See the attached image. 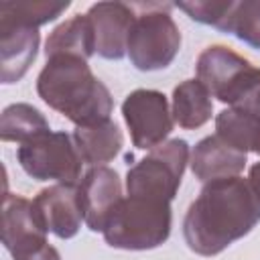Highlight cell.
<instances>
[{"label": "cell", "mask_w": 260, "mask_h": 260, "mask_svg": "<svg viewBox=\"0 0 260 260\" xmlns=\"http://www.w3.org/2000/svg\"><path fill=\"white\" fill-rule=\"evenodd\" d=\"M258 221L260 203L248 179L228 177L205 183L187 209L183 236L195 254L215 256L250 234Z\"/></svg>", "instance_id": "6da1fadb"}, {"label": "cell", "mask_w": 260, "mask_h": 260, "mask_svg": "<svg viewBox=\"0 0 260 260\" xmlns=\"http://www.w3.org/2000/svg\"><path fill=\"white\" fill-rule=\"evenodd\" d=\"M37 91L47 106L77 126H93L110 120L114 106L108 87L91 73L87 61L75 55L47 59L37 81Z\"/></svg>", "instance_id": "7a4b0ae2"}, {"label": "cell", "mask_w": 260, "mask_h": 260, "mask_svg": "<svg viewBox=\"0 0 260 260\" xmlns=\"http://www.w3.org/2000/svg\"><path fill=\"white\" fill-rule=\"evenodd\" d=\"M197 79L232 108L260 112V69L228 47H207L197 59Z\"/></svg>", "instance_id": "3957f363"}, {"label": "cell", "mask_w": 260, "mask_h": 260, "mask_svg": "<svg viewBox=\"0 0 260 260\" xmlns=\"http://www.w3.org/2000/svg\"><path fill=\"white\" fill-rule=\"evenodd\" d=\"M104 238L112 248L150 250L171 234V205L142 197L122 199L106 221Z\"/></svg>", "instance_id": "277c9868"}, {"label": "cell", "mask_w": 260, "mask_h": 260, "mask_svg": "<svg viewBox=\"0 0 260 260\" xmlns=\"http://www.w3.org/2000/svg\"><path fill=\"white\" fill-rule=\"evenodd\" d=\"M187 162L189 144L181 138H173L150 148V152L126 175L128 195L171 203L181 185Z\"/></svg>", "instance_id": "5b68a950"}, {"label": "cell", "mask_w": 260, "mask_h": 260, "mask_svg": "<svg viewBox=\"0 0 260 260\" xmlns=\"http://www.w3.org/2000/svg\"><path fill=\"white\" fill-rule=\"evenodd\" d=\"M16 156L24 173L37 181H59L67 185H77L79 181L83 160L73 136L65 132H43L20 144Z\"/></svg>", "instance_id": "8992f818"}, {"label": "cell", "mask_w": 260, "mask_h": 260, "mask_svg": "<svg viewBox=\"0 0 260 260\" xmlns=\"http://www.w3.org/2000/svg\"><path fill=\"white\" fill-rule=\"evenodd\" d=\"M181 47V32L169 12L150 10L136 16L128 39V57L140 71L165 69Z\"/></svg>", "instance_id": "52a82bcc"}, {"label": "cell", "mask_w": 260, "mask_h": 260, "mask_svg": "<svg viewBox=\"0 0 260 260\" xmlns=\"http://www.w3.org/2000/svg\"><path fill=\"white\" fill-rule=\"evenodd\" d=\"M124 120L136 148H154L173 130V112L160 91L136 89L122 104Z\"/></svg>", "instance_id": "ba28073f"}, {"label": "cell", "mask_w": 260, "mask_h": 260, "mask_svg": "<svg viewBox=\"0 0 260 260\" xmlns=\"http://www.w3.org/2000/svg\"><path fill=\"white\" fill-rule=\"evenodd\" d=\"M2 244L12 258L26 256L47 242V230L41 223L32 201L20 195H4L2 205Z\"/></svg>", "instance_id": "9c48e42d"}, {"label": "cell", "mask_w": 260, "mask_h": 260, "mask_svg": "<svg viewBox=\"0 0 260 260\" xmlns=\"http://www.w3.org/2000/svg\"><path fill=\"white\" fill-rule=\"evenodd\" d=\"M32 205L45 230L63 240L73 238L85 221L77 185H51L32 199Z\"/></svg>", "instance_id": "30bf717a"}, {"label": "cell", "mask_w": 260, "mask_h": 260, "mask_svg": "<svg viewBox=\"0 0 260 260\" xmlns=\"http://www.w3.org/2000/svg\"><path fill=\"white\" fill-rule=\"evenodd\" d=\"M83 219L91 232H104L108 217L122 197V183L116 171L108 167H93L77 183Z\"/></svg>", "instance_id": "8fae6325"}, {"label": "cell", "mask_w": 260, "mask_h": 260, "mask_svg": "<svg viewBox=\"0 0 260 260\" xmlns=\"http://www.w3.org/2000/svg\"><path fill=\"white\" fill-rule=\"evenodd\" d=\"M93 32L95 51L104 59H122L128 53V39L134 26V12L124 2H98L87 12Z\"/></svg>", "instance_id": "7c38bea8"}, {"label": "cell", "mask_w": 260, "mask_h": 260, "mask_svg": "<svg viewBox=\"0 0 260 260\" xmlns=\"http://www.w3.org/2000/svg\"><path fill=\"white\" fill-rule=\"evenodd\" d=\"M39 30L24 24L0 22V55L2 83L18 81L32 65L39 49Z\"/></svg>", "instance_id": "4fadbf2b"}, {"label": "cell", "mask_w": 260, "mask_h": 260, "mask_svg": "<svg viewBox=\"0 0 260 260\" xmlns=\"http://www.w3.org/2000/svg\"><path fill=\"white\" fill-rule=\"evenodd\" d=\"M246 162V152L232 148L219 136H207L195 146L189 165L199 181L211 183L217 179L238 177Z\"/></svg>", "instance_id": "5bb4252c"}, {"label": "cell", "mask_w": 260, "mask_h": 260, "mask_svg": "<svg viewBox=\"0 0 260 260\" xmlns=\"http://www.w3.org/2000/svg\"><path fill=\"white\" fill-rule=\"evenodd\" d=\"M73 142L85 165L102 167L120 152L124 138L118 124L106 120L93 126H77L73 132Z\"/></svg>", "instance_id": "9a60e30c"}, {"label": "cell", "mask_w": 260, "mask_h": 260, "mask_svg": "<svg viewBox=\"0 0 260 260\" xmlns=\"http://www.w3.org/2000/svg\"><path fill=\"white\" fill-rule=\"evenodd\" d=\"M95 53V32L87 14H77L63 24H59L47 39L45 55L47 59L57 55H75L81 59H89Z\"/></svg>", "instance_id": "2e32d148"}, {"label": "cell", "mask_w": 260, "mask_h": 260, "mask_svg": "<svg viewBox=\"0 0 260 260\" xmlns=\"http://www.w3.org/2000/svg\"><path fill=\"white\" fill-rule=\"evenodd\" d=\"M215 136L240 152H256L260 156V112L230 108L215 118Z\"/></svg>", "instance_id": "e0dca14e"}, {"label": "cell", "mask_w": 260, "mask_h": 260, "mask_svg": "<svg viewBox=\"0 0 260 260\" xmlns=\"http://www.w3.org/2000/svg\"><path fill=\"white\" fill-rule=\"evenodd\" d=\"M211 93L199 79H187L173 91V120L187 130L203 126L211 118Z\"/></svg>", "instance_id": "ac0fdd59"}, {"label": "cell", "mask_w": 260, "mask_h": 260, "mask_svg": "<svg viewBox=\"0 0 260 260\" xmlns=\"http://www.w3.org/2000/svg\"><path fill=\"white\" fill-rule=\"evenodd\" d=\"M51 130L45 116L28 104H12L2 112L0 138L4 142H28L35 136Z\"/></svg>", "instance_id": "d6986e66"}, {"label": "cell", "mask_w": 260, "mask_h": 260, "mask_svg": "<svg viewBox=\"0 0 260 260\" xmlns=\"http://www.w3.org/2000/svg\"><path fill=\"white\" fill-rule=\"evenodd\" d=\"M69 8V2H0V22L39 28Z\"/></svg>", "instance_id": "ffe728a7"}, {"label": "cell", "mask_w": 260, "mask_h": 260, "mask_svg": "<svg viewBox=\"0 0 260 260\" xmlns=\"http://www.w3.org/2000/svg\"><path fill=\"white\" fill-rule=\"evenodd\" d=\"M223 32H232L250 47L260 49V2H236Z\"/></svg>", "instance_id": "44dd1931"}, {"label": "cell", "mask_w": 260, "mask_h": 260, "mask_svg": "<svg viewBox=\"0 0 260 260\" xmlns=\"http://www.w3.org/2000/svg\"><path fill=\"white\" fill-rule=\"evenodd\" d=\"M234 4L236 2H232V0H228V2H179L177 8H181L193 20H197L201 24H209L219 30H225L230 14L234 10Z\"/></svg>", "instance_id": "7402d4cb"}, {"label": "cell", "mask_w": 260, "mask_h": 260, "mask_svg": "<svg viewBox=\"0 0 260 260\" xmlns=\"http://www.w3.org/2000/svg\"><path fill=\"white\" fill-rule=\"evenodd\" d=\"M16 260H61V256H59V252H57L53 246L45 244V246H41L39 250L30 252V254H26V256H20V258H16Z\"/></svg>", "instance_id": "603a6c76"}, {"label": "cell", "mask_w": 260, "mask_h": 260, "mask_svg": "<svg viewBox=\"0 0 260 260\" xmlns=\"http://www.w3.org/2000/svg\"><path fill=\"white\" fill-rule=\"evenodd\" d=\"M248 183H250V189H252V193L256 195V199L260 203V162L252 165L250 175H248Z\"/></svg>", "instance_id": "cb8c5ba5"}]
</instances>
